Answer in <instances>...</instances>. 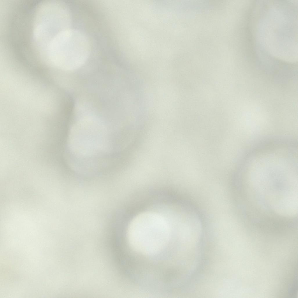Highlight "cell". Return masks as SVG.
<instances>
[{
    "label": "cell",
    "mask_w": 298,
    "mask_h": 298,
    "mask_svg": "<svg viewBox=\"0 0 298 298\" xmlns=\"http://www.w3.org/2000/svg\"><path fill=\"white\" fill-rule=\"evenodd\" d=\"M171 227L165 217L153 212H146L134 218L130 223L127 235L131 246L145 255L158 253L168 242Z\"/></svg>",
    "instance_id": "obj_1"
},
{
    "label": "cell",
    "mask_w": 298,
    "mask_h": 298,
    "mask_svg": "<svg viewBox=\"0 0 298 298\" xmlns=\"http://www.w3.org/2000/svg\"><path fill=\"white\" fill-rule=\"evenodd\" d=\"M55 35L49 49L55 64L67 70H75L83 65L91 51L86 36L80 31L69 29Z\"/></svg>",
    "instance_id": "obj_2"
}]
</instances>
